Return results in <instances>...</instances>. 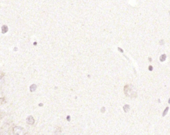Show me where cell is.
<instances>
[{"mask_svg":"<svg viewBox=\"0 0 170 135\" xmlns=\"http://www.w3.org/2000/svg\"><path fill=\"white\" fill-rule=\"evenodd\" d=\"M168 107H167V108L165 110V111L164 113V115H165V114H166V113H167V111H168Z\"/></svg>","mask_w":170,"mask_h":135,"instance_id":"8","label":"cell"},{"mask_svg":"<svg viewBox=\"0 0 170 135\" xmlns=\"http://www.w3.org/2000/svg\"><path fill=\"white\" fill-rule=\"evenodd\" d=\"M118 49L119 50V51H120L121 52H123V50L122 49H121L120 48H118Z\"/></svg>","mask_w":170,"mask_h":135,"instance_id":"10","label":"cell"},{"mask_svg":"<svg viewBox=\"0 0 170 135\" xmlns=\"http://www.w3.org/2000/svg\"><path fill=\"white\" fill-rule=\"evenodd\" d=\"M2 33H5L7 32L8 31V28L6 26H3L2 28Z\"/></svg>","mask_w":170,"mask_h":135,"instance_id":"5","label":"cell"},{"mask_svg":"<svg viewBox=\"0 0 170 135\" xmlns=\"http://www.w3.org/2000/svg\"><path fill=\"white\" fill-rule=\"evenodd\" d=\"M149 70H150V71H152V70H153V67H152V66H149Z\"/></svg>","mask_w":170,"mask_h":135,"instance_id":"9","label":"cell"},{"mask_svg":"<svg viewBox=\"0 0 170 135\" xmlns=\"http://www.w3.org/2000/svg\"><path fill=\"white\" fill-rule=\"evenodd\" d=\"M124 93L125 95L128 97L134 98L137 96V92L134 87L131 85H127L125 86Z\"/></svg>","mask_w":170,"mask_h":135,"instance_id":"1","label":"cell"},{"mask_svg":"<svg viewBox=\"0 0 170 135\" xmlns=\"http://www.w3.org/2000/svg\"><path fill=\"white\" fill-rule=\"evenodd\" d=\"M14 135H25V131L24 129L20 127H15L13 128Z\"/></svg>","mask_w":170,"mask_h":135,"instance_id":"2","label":"cell"},{"mask_svg":"<svg viewBox=\"0 0 170 135\" xmlns=\"http://www.w3.org/2000/svg\"><path fill=\"white\" fill-rule=\"evenodd\" d=\"M149 61H152V60H151V59H150V58H149Z\"/></svg>","mask_w":170,"mask_h":135,"instance_id":"11","label":"cell"},{"mask_svg":"<svg viewBox=\"0 0 170 135\" xmlns=\"http://www.w3.org/2000/svg\"><path fill=\"white\" fill-rule=\"evenodd\" d=\"M123 109L124 110L125 112H128L129 109H130V107H129V106L128 105H125L124 107H123Z\"/></svg>","mask_w":170,"mask_h":135,"instance_id":"7","label":"cell"},{"mask_svg":"<svg viewBox=\"0 0 170 135\" xmlns=\"http://www.w3.org/2000/svg\"><path fill=\"white\" fill-rule=\"evenodd\" d=\"M37 89V85L35 84H33L30 87V90L31 92H34Z\"/></svg>","mask_w":170,"mask_h":135,"instance_id":"4","label":"cell"},{"mask_svg":"<svg viewBox=\"0 0 170 135\" xmlns=\"http://www.w3.org/2000/svg\"><path fill=\"white\" fill-rule=\"evenodd\" d=\"M26 121H27V123L28 124L31 125L33 124L34 123H35L34 118L31 116H29L27 117V120H26Z\"/></svg>","mask_w":170,"mask_h":135,"instance_id":"3","label":"cell"},{"mask_svg":"<svg viewBox=\"0 0 170 135\" xmlns=\"http://www.w3.org/2000/svg\"><path fill=\"white\" fill-rule=\"evenodd\" d=\"M166 55L164 54V55H161L160 59L161 61H164L165 60H166Z\"/></svg>","mask_w":170,"mask_h":135,"instance_id":"6","label":"cell"}]
</instances>
